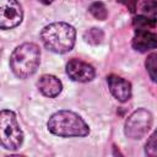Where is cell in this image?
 <instances>
[{"label": "cell", "instance_id": "obj_15", "mask_svg": "<svg viewBox=\"0 0 157 157\" xmlns=\"http://www.w3.org/2000/svg\"><path fill=\"white\" fill-rule=\"evenodd\" d=\"M157 23V18H151V17H147V16H144V15H139L134 18V25L137 27V28H148V27H155Z\"/></svg>", "mask_w": 157, "mask_h": 157}, {"label": "cell", "instance_id": "obj_3", "mask_svg": "<svg viewBox=\"0 0 157 157\" xmlns=\"http://www.w3.org/2000/svg\"><path fill=\"white\" fill-rule=\"evenodd\" d=\"M40 63V50L34 43H23L12 52L10 66L12 72L20 78L32 76Z\"/></svg>", "mask_w": 157, "mask_h": 157}, {"label": "cell", "instance_id": "obj_1", "mask_svg": "<svg viewBox=\"0 0 157 157\" xmlns=\"http://www.w3.org/2000/svg\"><path fill=\"white\" fill-rule=\"evenodd\" d=\"M76 38L75 28L66 22L47 25L40 32V39L47 49L56 54H64L74 48Z\"/></svg>", "mask_w": 157, "mask_h": 157}, {"label": "cell", "instance_id": "obj_18", "mask_svg": "<svg viewBox=\"0 0 157 157\" xmlns=\"http://www.w3.org/2000/svg\"><path fill=\"white\" fill-rule=\"evenodd\" d=\"M39 2H42V4H44V5H49V4H52L53 1H55V0H38Z\"/></svg>", "mask_w": 157, "mask_h": 157}, {"label": "cell", "instance_id": "obj_8", "mask_svg": "<svg viewBox=\"0 0 157 157\" xmlns=\"http://www.w3.org/2000/svg\"><path fill=\"white\" fill-rule=\"evenodd\" d=\"M107 81L112 94L119 102H126L131 97V83L128 80L117 75H109Z\"/></svg>", "mask_w": 157, "mask_h": 157}, {"label": "cell", "instance_id": "obj_10", "mask_svg": "<svg viewBox=\"0 0 157 157\" xmlns=\"http://www.w3.org/2000/svg\"><path fill=\"white\" fill-rule=\"evenodd\" d=\"M38 90L47 97L49 98H54L56 97L61 90H63V85L61 81L55 77L54 75H43L39 77L38 82H37Z\"/></svg>", "mask_w": 157, "mask_h": 157}, {"label": "cell", "instance_id": "obj_9", "mask_svg": "<svg viewBox=\"0 0 157 157\" xmlns=\"http://www.w3.org/2000/svg\"><path fill=\"white\" fill-rule=\"evenodd\" d=\"M132 48L141 53L157 48V34L144 28H136L132 38Z\"/></svg>", "mask_w": 157, "mask_h": 157}, {"label": "cell", "instance_id": "obj_7", "mask_svg": "<svg viewBox=\"0 0 157 157\" xmlns=\"http://www.w3.org/2000/svg\"><path fill=\"white\" fill-rule=\"evenodd\" d=\"M66 74L69 77L77 82L92 81L96 76V71L92 65L80 59H71L66 64Z\"/></svg>", "mask_w": 157, "mask_h": 157}, {"label": "cell", "instance_id": "obj_6", "mask_svg": "<svg viewBox=\"0 0 157 157\" xmlns=\"http://www.w3.org/2000/svg\"><path fill=\"white\" fill-rule=\"evenodd\" d=\"M23 11L17 0H0V28L10 29L22 22Z\"/></svg>", "mask_w": 157, "mask_h": 157}, {"label": "cell", "instance_id": "obj_11", "mask_svg": "<svg viewBox=\"0 0 157 157\" xmlns=\"http://www.w3.org/2000/svg\"><path fill=\"white\" fill-rule=\"evenodd\" d=\"M83 39L88 43V44H92V45H98L103 42L104 39V33L101 28H97V27H92L90 29H87L85 33H83Z\"/></svg>", "mask_w": 157, "mask_h": 157}, {"label": "cell", "instance_id": "obj_13", "mask_svg": "<svg viewBox=\"0 0 157 157\" xmlns=\"http://www.w3.org/2000/svg\"><path fill=\"white\" fill-rule=\"evenodd\" d=\"M88 11L91 12V15L93 17H96L97 20H101V21H104L107 18V16H108L107 7L101 1H96V2L91 4L90 7H88Z\"/></svg>", "mask_w": 157, "mask_h": 157}, {"label": "cell", "instance_id": "obj_14", "mask_svg": "<svg viewBox=\"0 0 157 157\" xmlns=\"http://www.w3.org/2000/svg\"><path fill=\"white\" fill-rule=\"evenodd\" d=\"M141 15L151 17V18H157V0H145L141 4Z\"/></svg>", "mask_w": 157, "mask_h": 157}, {"label": "cell", "instance_id": "obj_16", "mask_svg": "<svg viewBox=\"0 0 157 157\" xmlns=\"http://www.w3.org/2000/svg\"><path fill=\"white\" fill-rule=\"evenodd\" d=\"M145 152L147 156L157 157V130L150 136L145 145Z\"/></svg>", "mask_w": 157, "mask_h": 157}, {"label": "cell", "instance_id": "obj_2", "mask_svg": "<svg viewBox=\"0 0 157 157\" xmlns=\"http://www.w3.org/2000/svg\"><path fill=\"white\" fill-rule=\"evenodd\" d=\"M47 126L53 135L60 137H82L90 134V128L86 121L71 110H59L54 113L49 118Z\"/></svg>", "mask_w": 157, "mask_h": 157}, {"label": "cell", "instance_id": "obj_12", "mask_svg": "<svg viewBox=\"0 0 157 157\" xmlns=\"http://www.w3.org/2000/svg\"><path fill=\"white\" fill-rule=\"evenodd\" d=\"M145 66L147 69L150 78L155 83H157V53H151L150 55H147L146 61H145Z\"/></svg>", "mask_w": 157, "mask_h": 157}, {"label": "cell", "instance_id": "obj_5", "mask_svg": "<svg viewBox=\"0 0 157 157\" xmlns=\"http://www.w3.org/2000/svg\"><path fill=\"white\" fill-rule=\"evenodd\" d=\"M152 125V114L144 108H140L131 113L125 121L124 132L129 139H142Z\"/></svg>", "mask_w": 157, "mask_h": 157}, {"label": "cell", "instance_id": "obj_4", "mask_svg": "<svg viewBox=\"0 0 157 157\" xmlns=\"http://www.w3.org/2000/svg\"><path fill=\"white\" fill-rule=\"evenodd\" d=\"M0 137L4 148L15 151L23 142V132L12 110L2 109L0 113Z\"/></svg>", "mask_w": 157, "mask_h": 157}, {"label": "cell", "instance_id": "obj_17", "mask_svg": "<svg viewBox=\"0 0 157 157\" xmlns=\"http://www.w3.org/2000/svg\"><path fill=\"white\" fill-rule=\"evenodd\" d=\"M118 1H119L120 4H123L125 7H128V10H129L130 12H135L139 0H118Z\"/></svg>", "mask_w": 157, "mask_h": 157}]
</instances>
